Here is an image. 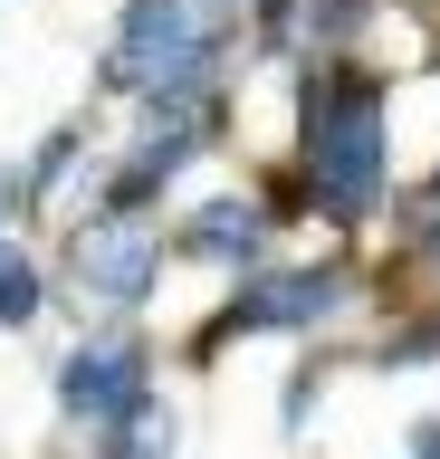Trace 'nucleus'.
<instances>
[{
	"mask_svg": "<svg viewBox=\"0 0 440 459\" xmlns=\"http://www.w3.org/2000/svg\"><path fill=\"white\" fill-rule=\"evenodd\" d=\"M297 182L325 221H374L393 192V106L383 77L354 57H325L297 86Z\"/></svg>",
	"mask_w": 440,
	"mask_h": 459,
	"instance_id": "nucleus-1",
	"label": "nucleus"
},
{
	"mask_svg": "<svg viewBox=\"0 0 440 459\" xmlns=\"http://www.w3.org/2000/svg\"><path fill=\"white\" fill-rule=\"evenodd\" d=\"M230 67V20L202 10V0H125L116 29H106V57H96V96H163V86L220 77Z\"/></svg>",
	"mask_w": 440,
	"mask_h": 459,
	"instance_id": "nucleus-2",
	"label": "nucleus"
},
{
	"mask_svg": "<svg viewBox=\"0 0 440 459\" xmlns=\"http://www.w3.org/2000/svg\"><path fill=\"white\" fill-rule=\"evenodd\" d=\"M48 393H58V421L87 430L96 459H106L125 430L163 402V364H153L144 335H77L58 354V373H48Z\"/></svg>",
	"mask_w": 440,
	"mask_h": 459,
	"instance_id": "nucleus-3",
	"label": "nucleus"
},
{
	"mask_svg": "<svg viewBox=\"0 0 440 459\" xmlns=\"http://www.w3.org/2000/svg\"><path fill=\"white\" fill-rule=\"evenodd\" d=\"M163 268H173V239H163V221H144V211H87V221H67L58 278H67V297H87V307H106V316L153 307Z\"/></svg>",
	"mask_w": 440,
	"mask_h": 459,
	"instance_id": "nucleus-4",
	"label": "nucleus"
},
{
	"mask_svg": "<svg viewBox=\"0 0 440 459\" xmlns=\"http://www.w3.org/2000/svg\"><path fill=\"white\" fill-rule=\"evenodd\" d=\"M354 307V268H249L230 278V307L202 325V354H220L230 335H316Z\"/></svg>",
	"mask_w": 440,
	"mask_h": 459,
	"instance_id": "nucleus-5",
	"label": "nucleus"
},
{
	"mask_svg": "<svg viewBox=\"0 0 440 459\" xmlns=\"http://www.w3.org/2000/svg\"><path fill=\"white\" fill-rule=\"evenodd\" d=\"M278 221H288V201H259V192H202L173 230H163V239H173V258H202V268H220V278H249V268H268Z\"/></svg>",
	"mask_w": 440,
	"mask_h": 459,
	"instance_id": "nucleus-6",
	"label": "nucleus"
},
{
	"mask_svg": "<svg viewBox=\"0 0 440 459\" xmlns=\"http://www.w3.org/2000/svg\"><path fill=\"white\" fill-rule=\"evenodd\" d=\"M39 316H48V268H39L20 239H0V325H10V335H30Z\"/></svg>",
	"mask_w": 440,
	"mask_h": 459,
	"instance_id": "nucleus-7",
	"label": "nucleus"
},
{
	"mask_svg": "<svg viewBox=\"0 0 440 459\" xmlns=\"http://www.w3.org/2000/svg\"><path fill=\"white\" fill-rule=\"evenodd\" d=\"M325 393V364L316 354H297V373H288V402H278V421H288V440H306V402Z\"/></svg>",
	"mask_w": 440,
	"mask_h": 459,
	"instance_id": "nucleus-8",
	"label": "nucleus"
},
{
	"mask_svg": "<svg viewBox=\"0 0 440 459\" xmlns=\"http://www.w3.org/2000/svg\"><path fill=\"white\" fill-rule=\"evenodd\" d=\"M20 211H30V163H20V153H0V239H10Z\"/></svg>",
	"mask_w": 440,
	"mask_h": 459,
	"instance_id": "nucleus-9",
	"label": "nucleus"
},
{
	"mask_svg": "<svg viewBox=\"0 0 440 459\" xmlns=\"http://www.w3.org/2000/svg\"><path fill=\"white\" fill-rule=\"evenodd\" d=\"M402 450H411V459H440V411H421V421H411Z\"/></svg>",
	"mask_w": 440,
	"mask_h": 459,
	"instance_id": "nucleus-10",
	"label": "nucleus"
},
{
	"mask_svg": "<svg viewBox=\"0 0 440 459\" xmlns=\"http://www.w3.org/2000/svg\"><path fill=\"white\" fill-rule=\"evenodd\" d=\"M0 10H10V0H0Z\"/></svg>",
	"mask_w": 440,
	"mask_h": 459,
	"instance_id": "nucleus-11",
	"label": "nucleus"
}]
</instances>
